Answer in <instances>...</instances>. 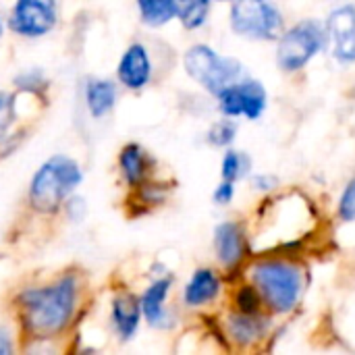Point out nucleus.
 Here are the masks:
<instances>
[{"label": "nucleus", "instance_id": "nucleus-15", "mask_svg": "<svg viewBox=\"0 0 355 355\" xmlns=\"http://www.w3.org/2000/svg\"><path fill=\"white\" fill-rule=\"evenodd\" d=\"M227 329H229V335L235 343L239 345H250V343H256L258 339H262L266 335V329H268V318L260 316L258 314H243V312H237V314H231L229 320H227Z\"/></svg>", "mask_w": 355, "mask_h": 355}, {"label": "nucleus", "instance_id": "nucleus-14", "mask_svg": "<svg viewBox=\"0 0 355 355\" xmlns=\"http://www.w3.org/2000/svg\"><path fill=\"white\" fill-rule=\"evenodd\" d=\"M119 168L129 187H139L150 175L152 158L139 144H127L119 154Z\"/></svg>", "mask_w": 355, "mask_h": 355}, {"label": "nucleus", "instance_id": "nucleus-24", "mask_svg": "<svg viewBox=\"0 0 355 355\" xmlns=\"http://www.w3.org/2000/svg\"><path fill=\"white\" fill-rule=\"evenodd\" d=\"M339 216H341L345 223L355 220V179L345 187V191H343V196H341V202H339Z\"/></svg>", "mask_w": 355, "mask_h": 355}, {"label": "nucleus", "instance_id": "nucleus-23", "mask_svg": "<svg viewBox=\"0 0 355 355\" xmlns=\"http://www.w3.org/2000/svg\"><path fill=\"white\" fill-rule=\"evenodd\" d=\"M260 291L254 287H241L235 295V304L243 314H258L260 312Z\"/></svg>", "mask_w": 355, "mask_h": 355}, {"label": "nucleus", "instance_id": "nucleus-10", "mask_svg": "<svg viewBox=\"0 0 355 355\" xmlns=\"http://www.w3.org/2000/svg\"><path fill=\"white\" fill-rule=\"evenodd\" d=\"M116 77L127 89H144L152 79V60L144 44H131L116 67Z\"/></svg>", "mask_w": 355, "mask_h": 355}, {"label": "nucleus", "instance_id": "nucleus-11", "mask_svg": "<svg viewBox=\"0 0 355 355\" xmlns=\"http://www.w3.org/2000/svg\"><path fill=\"white\" fill-rule=\"evenodd\" d=\"M214 250L225 268H235L245 254V235L237 223H223L214 231Z\"/></svg>", "mask_w": 355, "mask_h": 355}, {"label": "nucleus", "instance_id": "nucleus-21", "mask_svg": "<svg viewBox=\"0 0 355 355\" xmlns=\"http://www.w3.org/2000/svg\"><path fill=\"white\" fill-rule=\"evenodd\" d=\"M237 135V125L233 121H218L208 131V139L212 146H229Z\"/></svg>", "mask_w": 355, "mask_h": 355}, {"label": "nucleus", "instance_id": "nucleus-1", "mask_svg": "<svg viewBox=\"0 0 355 355\" xmlns=\"http://www.w3.org/2000/svg\"><path fill=\"white\" fill-rule=\"evenodd\" d=\"M77 300L79 281L75 275H62L46 287L25 289L17 297L23 331L33 339H52L60 335L75 316Z\"/></svg>", "mask_w": 355, "mask_h": 355}, {"label": "nucleus", "instance_id": "nucleus-3", "mask_svg": "<svg viewBox=\"0 0 355 355\" xmlns=\"http://www.w3.org/2000/svg\"><path fill=\"white\" fill-rule=\"evenodd\" d=\"M252 279L275 314H287L300 304L304 275L295 264L283 260H264L252 268Z\"/></svg>", "mask_w": 355, "mask_h": 355}, {"label": "nucleus", "instance_id": "nucleus-19", "mask_svg": "<svg viewBox=\"0 0 355 355\" xmlns=\"http://www.w3.org/2000/svg\"><path fill=\"white\" fill-rule=\"evenodd\" d=\"M212 0H177V17L185 29H200L210 12Z\"/></svg>", "mask_w": 355, "mask_h": 355}, {"label": "nucleus", "instance_id": "nucleus-5", "mask_svg": "<svg viewBox=\"0 0 355 355\" xmlns=\"http://www.w3.org/2000/svg\"><path fill=\"white\" fill-rule=\"evenodd\" d=\"M329 40V29L310 19V21H300L295 27L285 31L279 40L277 48V62L283 71L293 73L304 69L318 52L327 48Z\"/></svg>", "mask_w": 355, "mask_h": 355}, {"label": "nucleus", "instance_id": "nucleus-28", "mask_svg": "<svg viewBox=\"0 0 355 355\" xmlns=\"http://www.w3.org/2000/svg\"><path fill=\"white\" fill-rule=\"evenodd\" d=\"M0 35H2V21H0Z\"/></svg>", "mask_w": 355, "mask_h": 355}, {"label": "nucleus", "instance_id": "nucleus-26", "mask_svg": "<svg viewBox=\"0 0 355 355\" xmlns=\"http://www.w3.org/2000/svg\"><path fill=\"white\" fill-rule=\"evenodd\" d=\"M254 185L258 189H262V191H270V189H275L277 179L270 177V175H258V177H254Z\"/></svg>", "mask_w": 355, "mask_h": 355}, {"label": "nucleus", "instance_id": "nucleus-2", "mask_svg": "<svg viewBox=\"0 0 355 355\" xmlns=\"http://www.w3.org/2000/svg\"><path fill=\"white\" fill-rule=\"evenodd\" d=\"M81 181L83 173L79 164L64 154H56L33 173L27 191L29 204L42 214H54L64 206Z\"/></svg>", "mask_w": 355, "mask_h": 355}, {"label": "nucleus", "instance_id": "nucleus-27", "mask_svg": "<svg viewBox=\"0 0 355 355\" xmlns=\"http://www.w3.org/2000/svg\"><path fill=\"white\" fill-rule=\"evenodd\" d=\"M12 352V341L4 329H0V355H6Z\"/></svg>", "mask_w": 355, "mask_h": 355}, {"label": "nucleus", "instance_id": "nucleus-18", "mask_svg": "<svg viewBox=\"0 0 355 355\" xmlns=\"http://www.w3.org/2000/svg\"><path fill=\"white\" fill-rule=\"evenodd\" d=\"M137 8L150 27H162L177 17V0H137Z\"/></svg>", "mask_w": 355, "mask_h": 355}, {"label": "nucleus", "instance_id": "nucleus-6", "mask_svg": "<svg viewBox=\"0 0 355 355\" xmlns=\"http://www.w3.org/2000/svg\"><path fill=\"white\" fill-rule=\"evenodd\" d=\"M231 27L252 40H275L283 29V15L270 0H235Z\"/></svg>", "mask_w": 355, "mask_h": 355}, {"label": "nucleus", "instance_id": "nucleus-16", "mask_svg": "<svg viewBox=\"0 0 355 355\" xmlns=\"http://www.w3.org/2000/svg\"><path fill=\"white\" fill-rule=\"evenodd\" d=\"M173 279H158L154 281L146 293L141 295L139 304H141V316L148 320L150 327H166V312H164V302L168 297Z\"/></svg>", "mask_w": 355, "mask_h": 355}, {"label": "nucleus", "instance_id": "nucleus-8", "mask_svg": "<svg viewBox=\"0 0 355 355\" xmlns=\"http://www.w3.org/2000/svg\"><path fill=\"white\" fill-rule=\"evenodd\" d=\"M218 108L227 116H248L252 121L260 119L266 108V89L260 81H235L216 94Z\"/></svg>", "mask_w": 355, "mask_h": 355}, {"label": "nucleus", "instance_id": "nucleus-13", "mask_svg": "<svg viewBox=\"0 0 355 355\" xmlns=\"http://www.w3.org/2000/svg\"><path fill=\"white\" fill-rule=\"evenodd\" d=\"M220 293V279L210 268H200L193 272L191 281L183 291V302L189 308H200L212 304Z\"/></svg>", "mask_w": 355, "mask_h": 355}, {"label": "nucleus", "instance_id": "nucleus-25", "mask_svg": "<svg viewBox=\"0 0 355 355\" xmlns=\"http://www.w3.org/2000/svg\"><path fill=\"white\" fill-rule=\"evenodd\" d=\"M233 196H235L233 181H225V179H223V183H220V185L216 187V191H214V202L220 204V206H227V204L233 200Z\"/></svg>", "mask_w": 355, "mask_h": 355}, {"label": "nucleus", "instance_id": "nucleus-17", "mask_svg": "<svg viewBox=\"0 0 355 355\" xmlns=\"http://www.w3.org/2000/svg\"><path fill=\"white\" fill-rule=\"evenodd\" d=\"M116 104V85L110 79H89L85 85V106L94 119L106 116Z\"/></svg>", "mask_w": 355, "mask_h": 355}, {"label": "nucleus", "instance_id": "nucleus-4", "mask_svg": "<svg viewBox=\"0 0 355 355\" xmlns=\"http://www.w3.org/2000/svg\"><path fill=\"white\" fill-rule=\"evenodd\" d=\"M183 64H185L187 75L214 96L220 89H225L227 85L239 81L241 71H243L239 60L220 56L216 50H212L210 46H204V44L191 46L185 52Z\"/></svg>", "mask_w": 355, "mask_h": 355}, {"label": "nucleus", "instance_id": "nucleus-12", "mask_svg": "<svg viewBox=\"0 0 355 355\" xmlns=\"http://www.w3.org/2000/svg\"><path fill=\"white\" fill-rule=\"evenodd\" d=\"M110 318L114 324V331L119 333V337L123 341H129L139 327V318H141V304L135 295L131 293H121L112 300V310H110Z\"/></svg>", "mask_w": 355, "mask_h": 355}, {"label": "nucleus", "instance_id": "nucleus-7", "mask_svg": "<svg viewBox=\"0 0 355 355\" xmlns=\"http://www.w3.org/2000/svg\"><path fill=\"white\" fill-rule=\"evenodd\" d=\"M58 19L56 0H17L12 4L8 25L25 37H40L54 29Z\"/></svg>", "mask_w": 355, "mask_h": 355}, {"label": "nucleus", "instance_id": "nucleus-22", "mask_svg": "<svg viewBox=\"0 0 355 355\" xmlns=\"http://www.w3.org/2000/svg\"><path fill=\"white\" fill-rule=\"evenodd\" d=\"M15 116H17V110H15V96H10V94H6V92H0V141L6 137L8 129L12 127Z\"/></svg>", "mask_w": 355, "mask_h": 355}, {"label": "nucleus", "instance_id": "nucleus-9", "mask_svg": "<svg viewBox=\"0 0 355 355\" xmlns=\"http://www.w3.org/2000/svg\"><path fill=\"white\" fill-rule=\"evenodd\" d=\"M327 29L333 42V54L341 62H355V6L345 4L331 12Z\"/></svg>", "mask_w": 355, "mask_h": 355}, {"label": "nucleus", "instance_id": "nucleus-20", "mask_svg": "<svg viewBox=\"0 0 355 355\" xmlns=\"http://www.w3.org/2000/svg\"><path fill=\"white\" fill-rule=\"evenodd\" d=\"M248 171H250V158L245 154H239V152H233V150H229L225 154L223 166H220V173H223V179L225 181H233L235 183Z\"/></svg>", "mask_w": 355, "mask_h": 355}]
</instances>
